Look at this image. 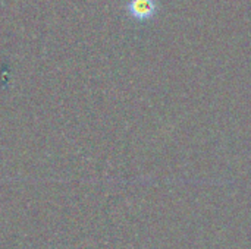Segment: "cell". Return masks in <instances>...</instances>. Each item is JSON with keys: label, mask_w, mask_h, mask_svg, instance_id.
Segmentation results:
<instances>
[{"label": "cell", "mask_w": 251, "mask_h": 249, "mask_svg": "<svg viewBox=\"0 0 251 249\" xmlns=\"http://www.w3.org/2000/svg\"><path fill=\"white\" fill-rule=\"evenodd\" d=\"M126 13L137 22H147L153 19L159 10L157 0H128L125 4Z\"/></svg>", "instance_id": "cell-1"}]
</instances>
